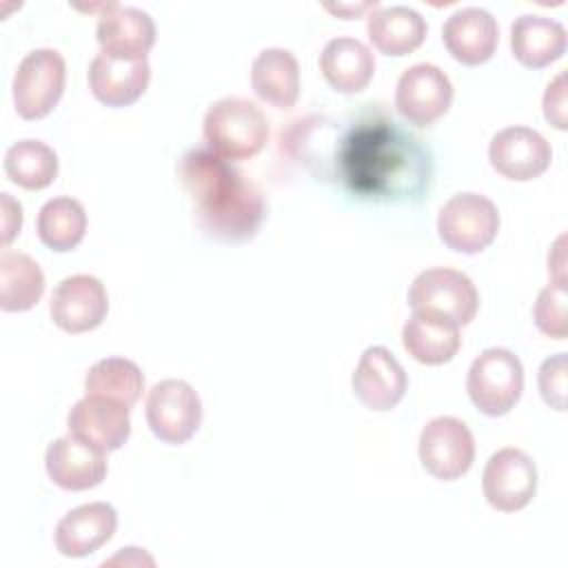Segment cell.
Here are the masks:
<instances>
[{
    "mask_svg": "<svg viewBox=\"0 0 568 568\" xmlns=\"http://www.w3.org/2000/svg\"><path fill=\"white\" fill-rule=\"evenodd\" d=\"M178 175L189 193L200 229L220 242H246L264 222L260 189L229 160L197 146L182 155Z\"/></svg>",
    "mask_w": 568,
    "mask_h": 568,
    "instance_id": "cell-1",
    "label": "cell"
},
{
    "mask_svg": "<svg viewBox=\"0 0 568 568\" xmlns=\"http://www.w3.org/2000/svg\"><path fill=\"white\" fill-rule=\"evenodd\" d=\"M344 180L368 197H410L428 184L430 162L419 140L393 120L364 122L342 153Z\"/></svg>",
    "mask_w": 568,
    "mask_h": 568,
    "instance_id": "cell-2",
    "label": "cell"
},
{
    "mask_svg": "<svg viewBox=\"0 0 568 568\" xmlns=\"http://www.w3.org/2000/svg\"><path fill=\"white\" fill-rule=\"evenodd\" d=\"M202 133L213 153L229 162L257 155L268 142V120L246 98H222L213 102L202 122Z\"/></svg>",
    "mask_w": 568,
    "mask_h": 568,
    "instance_id": "cell-3",
    "label": "cell"
},
{
    "mask_svg": "<svg viewBox=\"0 0 568 568\" xmlns=\"http://www.w3.org/2000/svg\"><path fill=\"white\" fill-rule=\"evenodd\" d=\"M524 390V366L508 348L481 351L466 375V393L473 406L488 415L501 417L515 408Z\"/></svg>",
    "mask_w": 568,
    "mask_h": 568,
    "instance_id": "cell-4",
    "label": "cell"
},
{
    "mask_svg": "<svg viewBox=\"0 0 568 568\" xmlns=\"http://www.w3.org/2000/svg\"><path fill=\"white\" fill-rule=\"evenodd\" d=\"M499 211L493 200L481 193L464 191L444 202L437 213L439 240L464 255L488 248L499 233Z\"/></svg>",
    "mask_w": 568,
    "mask_h": 568,
    "instance_id": "cell-5",
    "label": "cell"
},
{
    "mask_svg": "<svg viewBox=\"0 0 568 568\" xmlns=\"http://www.w3.org/2000/svg\"><path fill=\"white\" fill-rule=\"evenodd\" d=\"M67 64L55 49L29 51L13 75L11 93L16 113L22 120L47 118L64 93Z\"/></svg>",
    "mask_w": 568,
    "mask_h": 568,
    "instance_id": "cell-6",
    "label": "cell"
},
{
    "mask_svg": "<svg viewBox=\"0 0 568 568\" xmlns=\"http://www.w3.org/2000/svg\"><path fill=\"white\" fill-rule=\"evenodd\" d=\"M408 306L466 326L477 315L479 293L473 280L462 271L437 266L422 271L413 280L408 288Z\"/></svg>",
    "mask_w": 568,
    "mask_h": 568,
    "instance_id": "cell-7",
    "label": "cell"
},
{
    "mask_svg": "<svg viewBox=\"0 0 568 568\" xmlns=\"http://www.w3.org/2000/svg\"><path fill=\"white\" fill-rule=\"evenodd\" d=\"M151 433L171 446L189 442L202 424L197 390L184 379H162L151 386L144 406Z\"/></svg>",
    "mask_w": 568,
    "mask_h": 568,
    "instance_id": "cell-8",
    "label": "cell"
},
{
    "mask_svg": "<svg viewBox=\"0 0 568 568\" xmlns=\"http://www.w3.org/2000/svg\"><path fill=\"white\" fill-rule=\"evenodd\" d=\"M419 462L439 481H455L475 462V439L470 428L450 415L433 417L419 433Z\"/></svg>",
    "mask_w": 568,
    "mask_h": 568,
    "instance_id": "cell-9",
    "label": "cell"
},
{
    "mask_svg": "<svg viewBox=\"0 0 568 568\" xmlns=\"http://www.w3.org/2000/svg\"><path fill=\"white\" fill-rule=\"evenodd\" d=\"M453 102V82L444 69L430 62H417L408 67L395 87L397 113L415 124L428 126L446 111Z\"/></svg>",
    "mask_w": 568,
    "mask_h": 568,
    "instance_id": "cell-10",
    "label": "cell"
},
{
    "mask_svg": "<svg viewBox=\"0 0 568 568\" xmlns=\"http://www.w3.org/2000/svg\"><path fill=\"white\" fill-rule=\"evenodd\" d=\"M481 490L486 501L499 513L526 508L537 493V466L532 457L510 446L493 453L484 466Z\"/></svg>",
    "mask_w": 568,
    "mask_h": 568,
    "instance_id": "cell-11",
    "label": "cell"
},
{
    "mask_svg": "<svg viewBox=\"0 0 568 568\" xmlns=\"http://www.w3.org/2000/svg\"><path fill=\"white\" fill-rule=\"evenodd\" d=\"M49 313L53 324L64 333L78 335L93 331L109 313L106 288L93 275H69L53 288Z\"/></svg>",
    "mask_w": 568,
    "mask_h": 568,
    "instance_id": "cell-12",
    "label": "cell"
},
{
    "mask_svg": "<svg viewBox=\"0 0 568 568\" xmlns=\"http://www.w3.org/2000/svg\"><path fill=\"white\" fill-rule=\"evenodd\" d=\"M552 160L548 140L530 126H506L488 144L490 166L506 180L528 182L546 173Z\"/></svg>",
    "mask_w": 568,
    "mask_h": 568,
    "instance_id": "cell-13",
    "label": "cell"
},
{
    "mask_svg": "<svg viewBox=\"0 0 568 568\" xmlns=\"http://www.w3.org/2000/svg\"><path fill=\"white\" fill-rule=\"evenodd\" d=\"M353 393L368 410L395 408L408 388V375L386 346H368L351 377Z\"/></svg>",
    "mask_w": 568,
    "mask_h": 568,
    "instance_id": "cell-14",
    "label": "cell"
},
{
    "mask_svg": "<svg viewBox=\"0 0 568 568\" xmlns=\"http://www.w3.org/2000/svg\"><path fill=\"white\" fill-rule=\"evenodd\" d=\"M95 38L106 55L144 60L155 44V24L153 18L138 7L109 2L98 16Z\"/></svg>",
    "mask_w": 568,
    "mask_h": 568,
    "instance_id": "cell-15",
    "label": "cell"
},
{
    "mask_svg": "<svg viewBox=\"0 0 568 568\" xmlns=\"http://www.w3.org/2000/svg\"><path fill=\"white\" fill-rule=\"evenodd\" d=\"M49 479L62 490H89L106 477V453L93 444L64 435L49 444L44 455Z\"/></svg>",
    "mask_w": 568,
    "mask_h": 568,
    "instance_id": "cell-16",
    "label": "cell"
},
{
    "mask_svg": "<svg viewBox=\"0 0 568 568\" xmlns=\"http://www.w3.org/2000/svg\"><path fill=\"white\" fill-rule=\"evenodd\" d=\"M67 428L104 453L118 450L131 435L129 406L109 397L84 395L71 406Z\"/></svg>",
    "mask_w": 568,
    "mask_h": 568,
    "instance_id": "cell-17",
    "label": "cell"
},
{
    "mask_svg": "<svg viewBox=\"0 0 568 568\" xmlns=\"http://www.w3.org/2000/svg\"><path fill=\"white\" fill-rule=\"evenodd\" d=\"M442 40L457 62L479 67L493 58L499 44V27L490 11L481 7H464L446 18Z\"/></svg>",
    "mask_w": 568,
    "mask_h": 568,
    "instance_id": "cell-18",
    "label": "cell"
},
{
    "mask_svg": "<svg viewBox=\"0 0 568 568\" xmlns=\"http://www.w3.org/2000/svg\"><path fill=\"white\" fill-rule=\"evenodd\" d=\"M118 528V513L106 501H91L69 510L55 526V548L64 557H87L100 550Z\"/></svg>",
    "mask_w": 568,
    "mask_h": 568,
    "instance_id": "cell-19",
    "label": "cell"
},
{
    "mask_svg": "<svg viewBox=\"0 0 568 568\" xmlns=\"http://www.w3.org/2000/svg\"><path fill=\"white\" fill-rule=\"evenodd\" d=\"M89 89L93 98L106 106H129L149 87L151 64L149 60H122L106 53H98L89 64Z\"/></svg>",
    "mask_w": 568,
    "mask_h": 568,
    "instance_id": "cell-20",
    "label": "cell"
},
{
    "mask_svg": "<svg viewBox=\"0 0 568 568\" xmlns=\"http://www.w3.org/2000/svg\"><path fill=\"white\" fill-rule=\"evenodd\" d=\"M320 71L337 93H359L375 75V55L357 38H333L320 53Z\"/></svg>",
    "mask_w": 568,
    "mask_h": 568,
    "instance_id": "cell-21",
    "label": "cell"
},
{
    "mask_svg": "<svg viewBox=\"0 0 568 568\" xmlns=\"http://www.w3.org/2000/svg\"><path fill=\"white\" fill-rule=\"evenodd\" d=\"M366 33L379 53L402 58L422 47L428 24L410 7H377L366 16Z\"/></svg>",
    "mask_w": 568,
    "mask_h": 568,
    "instance_id": "cell-22",
    "label": "cell"
},
{
    "mask_svg": "<svg viewBox=\"0 0 568 568\" xmlns=\"http://www.w3.org/2000/svg\"><path fill=\"white\" fill-rule=\"evenodd\" d=\"M510 51L528 69H544L566 51V29L555 18L524 13L510 27Z\"/></svg>",
    "mask_w": 568,
    "mask_h": 568,
    "instance_id": "cell-23",
    "label": "cell"
},
{
    "mask_svg": "<svg viewBox=\"0 0 568 568\" xmlns=\"http://www.w3.org/2000/svg\"><path fill=\"white\" fill-rule=\"evenodd\" d=\"M402 344L415 362L439 366L457 355L462 335L457 324L430 313L413 311L402 326Z\"/></svg>",
    "mask_w": 568,
    "mask_h": 568,
    "instance_id": "cell-24",
    "label": "cell"
},
{
    "mask_svg": "<svg viewBox=\"0 0 568 568\" xmlns=\"http://www.w3.org/2000/svg\"><path fill=\"white\" fill-rule=\"evenodd\" d=\"M251 87L262 102L291 109L300 95L297 58L282 47L262 49L251 64Z\"/></svg>",
    "mask_w": 568,
    "mask_h": 568,
    "instance_id": "cell-25",
    "label": "cell"
},
{
    "mask_svg": "<svg viewBox=\"0 0 568 568\" xmlns=\"http://www.w3.org/2000/svg\"><path fill=\"white\" fill-rule=\"evenodd\" d=\"M44 293V273L27 253L4 248L0 253V308L22 313L33 308Z\"/></svg>",
    "mask_w": 568,
    "mask_h": 568,
    "instance_id": "cell-26",
    "label": "cell"
},
{
    "mask_svg": "<svg viewBox=\"0 0 568 568\" xmlns=\"http://www.w3.org/2000/svg\"><path fill=\"white\" fill-rule=\"evenodd\" d=\"M36 231L47 248L55 253H69L82 242L87 233V211L73 197L62 195L47 200L38 211Z\"/></svg>",
    "mask_w": 568,
    "mask_h": 568,
    "instance_id": "cell-27",
    "label": "cell"
},
{
    "mask_svg": "<svg viewBox=\"0 0 568 568\" xmlns=\"http://www.w3.org/2000/svg\"><path fill=\"white\" fill-rule=\"evenodd\" d=\"M2 166L7 178L27 191L47 189L58 178V155L42 140H18L7 149Z\"/></svg>",
    "mask_w": 568,
    "mask_h": 568,
    "instance_id": "cell-28",
    "label": "cell"
},
{
    "mask_svg": "<svg viewBox=\"0 0 568 568\" xmlns=\"http://www.w3.org/2000/svg\"><path fill=\"white\" fill-rule=\"evenodd\" d=\"M144 390V375L133 359L104 357L95 362L84 377V393L115 399L124 406H133Z\"/></svg>",
    "mask_w": 568,
    "mask_h": 568,
    "instance_id": "cell-29",
    "label": "cell"
},
{
    "mask_svg": "<svg viewBox=\"0 0 568 568\" xmlns=\"http://www.w3.org/2000/svg\"><path fill=\"white\" fill-rule=\"evenodd\" d=\"M566 302H568L566 284L552 282L539 291L532 306V320L544 335L552 339H566L568 335Z\"/></svg>",
    "mask_w": 568,
    "mask_h": 568,
    "instance_id": "cell-30",
    "label": "cell"
},
{
    "mask_svg": "<svg viewBox=\"0 0 568 568\" xmlns=\"http://www.w3.org/2000/svg\"><path fill=\"white\" fill-rule=\"evenodd\" d=\"M566 371H568L566 353L546 357L537 371V386H539L541 399L555 410H566Z\"/></svg>",
    "mask_w": 568,
    "mask_h": 568,
    "instance_id": "cell-31",
    "label": "cell"
},
{
    "mask_svg": "<svg viewBox=\"0 0 568 568\" xmlns=\"http://www.w3.org/2000/svg\"><path fill=\"white\" fill-rule=\"evenodd\" d=\"M544 118L559 131H566V73L561 71L544 91Z\"/></svg>",
    "mask_w": 568,
    "mask_h": 568,
    "instance_id": "cell-32",
    "label": "cell"
},
{
    "mask_svg": "<svg viewBox=\"0 0 568 568\" xmlns=\"http://www.w3.org/2000/svg\"><path fill=\"white\" fill-rule=\"evenodd\" d=\"M0 206H2V246H9V242L22 229V206L9 193L0 195Z\"/></svg>",
    "mask_w": 568,
    "mask_h": 568,
    "instance_id": "cell-33",
    "label": "cell"
},
{
    "mask_svg": "<svg viewBox=\"0 0 568 568\" xmlns=\"http://www.w3.org/2000/svg\"><path fill=\"white\" fill-rule=\"evenodd\" d=\"M564 235H559V240L555 242V246H552V253L557 255V257H552V255H548V271L552 273V282H557V284H566V271H564V264H566V260H564Z\"/></svg>",
    "mask_w": 568,
    "mask_h": 568,
    "instance_id": "cell-34",
    "label": "cell"
},
{
    "mask_svg": "<svg viewBox=\"0 0 568 568\" xmlns=\"http://www.w3.org/2000/svg\"><path fill=\"white\" fill-rule=\"evenodd\" d=\"M111 566V564H133V566H142V564H146V566H153V559L142 550V548H122L115 557H111L109 561H104V566Z\"/></svg>",
    "mask_w": 568,
    "mask_h": 568,
    "instance_id": "cell-35",
    "label": "cell"
},
{
    "mask_svg": "<svg viewBox=\"0 0 568 568\" xmlns=\"http://www.w3.org/2000/svg\"><path fill=\"white\" fill-rule=\"evenodd\" d=\"M379 4L373 0V2H364V4H324V9L326 11H331V13H335V16H342L344 20H353L355 16H359V13H364V11H373V9H377Z\"/></svg>",
    "mask_w": 568,
    "mask_h": 568,
    "instance_id": "cell-36",
    "label": "cell"
}]
</instances>
